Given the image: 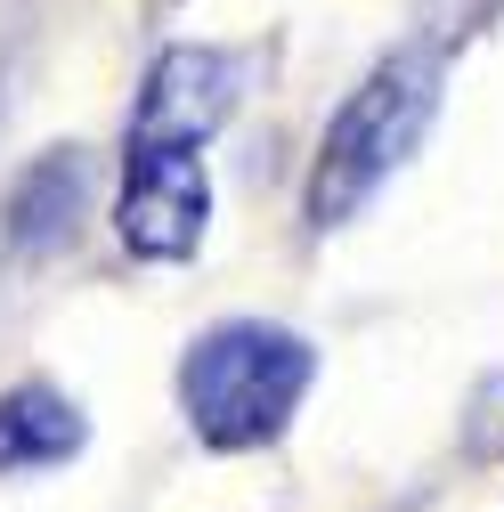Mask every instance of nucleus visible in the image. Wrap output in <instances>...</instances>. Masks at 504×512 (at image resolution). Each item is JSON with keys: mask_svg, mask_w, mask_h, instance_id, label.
<instances>
[{"mask_svg": "<svg viewBox=\"0 0 504 512\" xmlns=\"http://www.w3.org/2000/svg\"><path fill=\"white\" fill-rule=\"evenodd\" d=\"M318 382V350H309L293 326H269V317H228V326L196 334L179 358V407L196 423L204 447L220 456H244V447H269L293 407Z\"/></svg>", "mask_w": 504, "mask_h": 512, "instance_id": "nucleus-1", "label": "nucleus"}, {"mask_svg": "<svg viewBox=\"0 0 504 512\" xmlns=\"http://www.w3.org/2000/svg\"><path fill=\"white\" fill-rule=\"evenodd\" d=\"M439 114V57L431 49H399L383 57L326 122L318 139V171H309V228H342L374 187H383L431 131Z\"/></svg>", "mask_w": 504, "mask_h": 512, "instance_id": "nucleus-2", "label": "nucleus"}, {"mask_svg": "<svg viewBox=\"0 0 504 512\" xmlns=\"http://www.w3.org/2000/svg\"><path fill=\"white\" fill-rule=\"evenodd\" d=\"M236 90H244V57L236 49L171 41L147 66V90L131 106V147H204L236 114Z\"/></svg>", "mask_w": 504, "mask_h": 512, "instance_id": "nucleus-3", "label": "nucleus"}, {"mask_svg": "<svg viewBox=\"0 0 504 512\" xmlns=\"http://www.w3.org/2000/svg\"><path fill=\"white\" fill-rule=\"evenodd\" d=\"M212 220V179L196 147H131L122 171V204H114V236L139 252V261H187L204 244Z\"/></svg>", "mask_w": 504, "mask_h": 512, "instance_id": "nucleus-4", "label": "nucleus"}, {"mask_svg": "<svg viewBox=\"0 0 504 512\" xmlns=\"http://www.w3.org/2000/svg\"><path fill=\"white\" fill-rule=\"evenodd\" d=\"M82 204H90V163H82V147L33 155V163L17 171V187H9V244H17V252H57V244H74Z\"/></svg>", "mask_w": 504, "mask_h": 512, "instance_id": "nucleus-5", "label": "nucleus"}, {"mask_svg": "<svg viewBox=\"0 0 504 512\" xmlns=\"http://www.w3.org/2000/svg\"><path fill=\"white\" fill-rule=\"evenodd\" d=\"M82 407L66 391H49V382H17V391H0V480H25V472H57L82 456Z\"/></svg>", "mask_w": 504, "mask_h": 512, "instance_id": "nucleus-6", "label": "nucleus"}]
</instances>
